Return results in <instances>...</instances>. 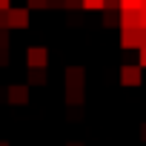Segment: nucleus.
I'll return each instance as SVG.
<instances>
[{
    "label": "nucleus",
    "instance_id": "nucleus-17",
    "mask_svg": "<svg viewBox=\"0 0 146 146\" xmlns=\"http://www.w3.org/2000/svg\"><path fill=\"white\" fill-rule=\"evenodd\" d=\"M12 9V0H0V12H9Z\"/></svg>",
    "mask_w": 146,
    "mask_h": 146
},
{
    "label": "nucleus",
    "instance_id": "nucleus-24",
    "mask_svg": "<svg viewBox=\"0 0 146 146\" xmlns=\"http://www.w3.org/2000/svg\"><path fill=\"white\" fill-rule=\"evenodd\" d=\"M69 146H83V143H69Z\"/></svg>",
    "mask_w": 146,
    "mask_h": 146
},
{
    "label": "nucleus",
    "instance_id": "nucleus-3",
    "mask_svg": "<svg viewBox=\"0 0 146 146\" xmlns=\"http://www.w3.org/2000/svg\"><path fill=\"white\" fill-rule=\"evenodd\" d=\"M140 80H143V69L140 66H120V83L123 86H140Z\"/></svg>",
    "mask_w": 146,
    "mask_h": 146
},
{
    "label": "nucleus",
    "instance_id": "nucleus-21",
    "mask_svg": "<svg viewBox=\"0 0 146 146\" xmlns=\"http://www.w3.org/2000/svg\"><path fill=\"white\" fill-rule=\"evenodd\" d=\"M140 140H146V123L140 126Z\"/></svg>",
    "mask_w": 146,
    "mask_h": 146
},
{
    "label": "nucleus",
    "instance_id": "nucleus-14",
    "mask_svg": "<svg viewBox=\"0 0 146 146\" xmlns=\"http://www.w3.org/2000/svg\"><path fill=\"white\" fill-rule=\"evenodd\" d=\"M103 9H109V12H120V0H103Z\"/></svg>",
    "mask_w": 146,
    "mask_h": 146
},
{
    "label": "nucleus",
    "instance_id": "nucleus-13",
    "mask_svg": "<svg viewBox=\"0 0 146 146\" xmlns=\"http://www.w3.org/2000/svg\"><path fill=\"white\" fill-rule=\"evenodd\" d=\"M49 6V0H26V9L32 12V9H46Z\"/></svg>",
    "mask_w": 146,
    "mask_h": 146
},
{
    "label": "nucleus",
    "instance_id": "nucleus-16",
    "mask_svg": "<svg viewBox=\"0 0 146 146\" xmlns=\"http://www.w3.org/2000/svg\"><path fill=\"white\" fill-rule=\"evenodd\" d=\"M137 52H140V63H137V66H140V69H146V46H140Z\"/></svg>",
    "mask_w": 146,
    "mask_h": 146
},
{
    "label": "nucleus",
    "instance_id": "nucleus-6",
    "mask_svg": "<svg viewBox=\"0 0 146 146\" xmlns=\"http://www.w3.org/2000/svg\"><path fill=\"white\" fill-rule=\"evenodd\" d=\"M120 46L123 49H140V29H120Z\"/></svg>",
    "mask_w": 146,
    "mask_h": 146
},
{
    "label": "nucleus",
    "instance_id": "nucleus-7",
    "mask_svg": "<svg viewBox=\"0 0 146 146\" xmlns=\"http://www.w3.org/2000/svg\"><path fill=\"white\" fill-rule=\"evenodd\" d=\"M120 29H140V9L137 12H120Z\"/></svg>",
    "mask_w": 146,
    "mask_h": 146
},
{
    "label": "nucleus",
    "instance_id": "nucleus-5",
    "mask_svg": "<svg viewBox=\"0 0 146 146\" xmlns=\"http://www.w3.org/2000/svg\"><path fill=\"white\" fill-rule=\"evenodd\" d=\"M83 80H86V72L80 66H69L66 69V86L69 89H83Z\"/></svg>",
    "mask_w": 146,
    "mask_h": 146
},
{
    "label": "nucleus",
    "instance_id": "nucleus-20",
    "mask_svg": "<svg viewBox=\"0 0 146 146\" xmlns=\"http://www.w3.org/2000/svg\"><path fill=\"white\" fill-rule=\"evenodd\" d=\"M140 46H146V29H140Z\"/></svg>",
    "mask_w": 146,
    "mask_h": 146
},
{
    "label": "nucleus",
    "instance_id": "nucleus-2",
    "mask_svg": "<svg viewBox=\"0 0 146 146\" xmlns=\"http://www.w3.org/2000/svg\"><path fill=\"white\" fill-rule=\"evenodd\" d=\"M6 20H9V29H29V9L26 6L9 9L6 12Z\"/></svg>",
    "mask_w": 146,
    "mask_h": 146
},
{
    "label": "nucleus",
    "instance_id": "nucleus-9",
    "mask_svg": "<svg viewBox=\"0 0 146 146\" xmlns=\"http://www.w3.org/2000/svg\"><path fill=\"white\" fill-rule=\"evenodd\" d=\"M103 26H120V12L103 9Z\"/></svg>",
    "mask_w": 146,
    "mask_h": 146
},
{
    "label": "nucleus",
    "instance_id": "nucleus-8",
    "mask_svg": "<svg viewBox=\"0 0 146 146\" xmlns=\"http://www.w3.org/2000/svg\"><path fill=\"white\" fill-rule=\"evenodd\" d=\"M29 83L43 86V83H46V69H29Z\"/></svg>",
    "mask_w": 146,
    "mask_h": 146
},
{
    "label": "nucleus",
    "instance_id": "nucleus-15",
    "mask_svg": "<svg viewBox=\"0 0 146 146\" xmlns=\"http://www.w3.org/2000/svg\"><path fill=\"white\" fill-rule=\"evenodd\" d=\"M66 9H83V0H63Z\"/></svg>",
    "mask_w": 146,
    "mask_h": 146
},
{
    "label": "nucleus",
    "instance_id": "nucleus-19",
    "mask_svg": "<svg viewBox=\"0 0 146 146\" xmlns=\"http://www.w3.org/2000/svg\"><path fill=\"white\" fill-rule=\"evenodd\" d=\"M140 29H146V9H140Z\"/></svg>",
    "mask_w": 146,
    "mask_h": 146
},
{
    "label": "nucleus",
    "instance_id": "nucleus-4",
    "mask_svg": "<svg viewBox=\"0 0 146 146\" xmlns=\"http://www.w3.org/2000/svg\"><path fill=\"white\" fill-rule=\"evenodd\" d=\"M6 100H9V103H17V106L29 103V86H23V83H12V86L6 89Z\"/></svg>",
    "mask_w": 146,
    "mask_h": 146
},
{
    "label": "nucleus",
    "instance_id": "nucleus-22",
    "mask_svg": "<svg viewBox=\"0 0 146 146\" xmlns=\"http://www.w3.org/2000/svg\"><path fill=\"white\" fill-rule=\"evenodd\" d=\"M140 9H146V0H140Z\"/></svg>",
    "mask_w": 146,
    "mask_h": 146
},
{
    "label": "nucleus",
    "instance_id": "nucleus-18",
    "mask_svg": "<svg viewBox=\"0 0 146 146\" xmlns=\"http://www.w3.org/2000/svg\"><path fill=\"white\" fill-rule=\"evenodd\" d=\"M0 29H9V20H6V12H0Z\"/></svg>",
    "mask_w": 146,
    "mask_h": 146
},
{
    "label": "nucleus",
    "instance_id": "nucleus-1",
    "mask_svg": "<svg viewBox=\"0 0 146 146\" xmlns=\"http://www.w3.org/2000/svg\"><path fill=\"white\" fill-rule=\"evenodd\" d=\"M26 63H29V69H46V66H49V52H46V46H29V49H26Z\"/></svg>",
    "mask_w": 146,
    "mask_h": 146
},
{
    "label": "nucleus",
    "instance_id": "nucleus-10",
    "mask_svg": "<svg viewBox=\"0 0 146 146\" xmlns=\"http://www.w3.org/2000/svg\"><path fill=\"white\" fill-rule=\"evenodd\" d=\"M66 100L69 103H83V89H66Z\"/></svg>",
    "mask_w": 146,
    "mask_h": 146
},
{
    "label": "nucleus",
    "instance_id": "nucleus-11",
    "mask_svg": "<svg viewBox=\"0 0 146 146\" xmlns=\"http://www.w3.org/2000/svg\"><path fill=\"white\" fill-rule=\"evenodd\" d=\"M140 0H120V12H137Z\"/></svg>",
    "mask_w": 146,
    "mask_h": 146
},
{
    "label": "nucleus",
    "instance_id": "nucleus-23",
    "mask_svg": "<svg viewBox=\"0 0 146 146\" xmlns=\"http://www.w3.org/2000/svg\"><path fill=\"white\" fill-rule=\"evenodd\" d=\"M0 146H9V143H6V140H0Z\"/></svg>",
    "mask_w": 146,
    "mask_h": 146
},
{
    "label": "nucleus",
    "instance_id": "nucleus-12",
    "mask_svg": "<svg viewBox=\"0 0 146 146\" xmlns=\"http://www.w3.org/2000/svg\"><path fill=\"white\" fill-rule=\"evenodd\" d=\"M83 9L86 12H100L103 9V0H83Z\"/></svg>",
    "mask_w": 146,
    "mask_h": 146
}]
</instances>
